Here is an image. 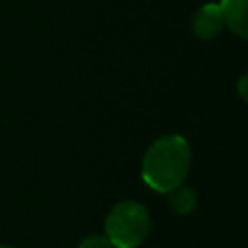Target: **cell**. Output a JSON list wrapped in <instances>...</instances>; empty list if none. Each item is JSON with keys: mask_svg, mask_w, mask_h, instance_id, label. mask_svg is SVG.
I'll return each mask as SVG.
<instances>
[{"mask_svg": "<svg viewBox=\"0 0 248 248\" xmlns=\"http://www.w3.org/2000/svg\"><path fill=\"white\" fill-rule=\"evenodd\" d=\"M167 194H169V205L176 213L186 215V213H192L194 211V207H196V194H194L192 188L178 184L172 190H169Z\"/></svg>", "mask_w": 248, "mask_h": 248, "instance_id": "obj_5", "label": "cell"}, {"mask_svg": "<svg viewBox=\"0 0 248 248\" xmlns=\"http://www.w3.org/2000/svg\"><path fill=\"white\" fill-rule=\"evenodd\" d=\"M112 248H136L149 232V213L138 202L116 203L105 223Z\"/></svg>", "mask_w": 248, "mask_h": 248, "instance_id": "obj_2", "label": "cell"}, {"mask_svg": "<svg viewBox=\"0 0 248 248\" xmlns=\"http://www.w3.org/2000/svg\"><path fill=\"white\" fill-rule=\"evenodd\" d=\"M78 248H112L110 240L107 236H101V234H93V236H87L81 240V244Z\"/></svg>", "mask_w": 248, "mask_h": 248, "instance_id": "obj_6", "label": "cell"}, {"mask_svg": "<svg viewBox=\"0 0 248 248\" xmlns=\"http://www.w3.org/2000/svg\"><path fill=\"white\" fill-rule=\"evenodd\" d=\"M192 29L200 39H213L223 29V16L219 4H203L192 17Z\"/></svg>", "mask_w": 248, "mask_h": 248, "instance_id": "obj_3", "label": "cell"}, {"mask_svg": "<svg viewBox=\"0 0 248 248\" xmlns=\"http://www.w3.org/2000/svg\"><path fill=\"white\" fill-rule=\"evenodd\" d=\"M0 248H12V246H0Z\"/></svg>", "mask_w": 248, "mask_h": 248, "instance_id": "obj_7", "label": "cell"}, {"mask_svg": "<svg viewBox=\"0 0 248 248\" xmlns=\"http://www.w3.org/2000/svg\"><path fill=\"white\" fill-rule=\"evenodd\" d=\"M190 161V145L182 136H163L147 147L141 163V176L149 188L167 194L184 182Z\"/></svg>", "mask_w": 248, "mask_h": 248, "instance_id": "obj_1", "label": "cell"}, {"mask_svg": "<svg viewBox=\"0 0 248 248\" xmlns=\"http://www.w3.org/2000/svg\"><path fill=\"white\" fill-rule=\"evenodd\" d=\"M248 0H223L219 4L223 25H227L234 35L246 39L248 37V19H246Z\"/></svg>", "mask_w": 248, "mask_h": 248, "instance_id": "obj_4", "label": "cell"}]
</instances>
